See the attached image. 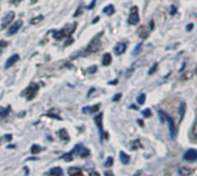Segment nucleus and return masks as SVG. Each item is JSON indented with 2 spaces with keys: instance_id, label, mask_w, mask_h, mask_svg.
Instances as JSON below:
<instances>
[{
  "instance_id": "nucleus-1",
  "label": "nucleus",
  "mask_w": 197,
  "mask_h": 176,
  "mask_svg": "<svg viewBox=\"0 0 197 176\" xmlns=\"http://www.w3.org/2000/svg\"><path fill=\"white\" fill-rule=\"evenodd\" d=\"M102 35V34H100ZM99 35V36H100ZM99 36L98 37H96L95 39L91 40V43L88 45L87 47V53H94V52H97V51L100 50V47H102V41L99 40Z\"/></svg>"
},
{
  "instance_id": "nucleus-2",
  "label": "nucleus",
  "mask_w": 197,
  "mask_h": 176,
  "mask_svg": "<svg viewBox=\"0 0 197 176\" xmlns=\"http://www.w3.org/2000/svg\"><path fill=\"white\" fill-rule=\"evenodd\" d=\"M128 22L129 24L132 25H135L137 24L139 22V15H138V8L135 6L130 9V15H129V19H128Z\"/></svg>"
},
{
  "instance_id": "nucleus-3",
  "label": "nucleus",
  "mask_w": 197,
  "mask_h": 176,
  "mask_svg": "<svg viewBox=\"0 0 197 176\" xmlns=\"http://www.w3.org/2000/svg\"><path fill=\"white\" fill-rule=\"evenodd\" d=\"M164 119L168 122V128H169V132H171L172 138H175V137H177V127H175V124H174V122H173V119L172 117H169L166 113H164Z\"/></svg>"
},
{
  "instance_id": "nucleus-4",
  "label": "nucleus",
  "mask_w": 197,
  "mask_h": 176,
  "mask_svg": "<svg viewBox=\"0 0 197 176\" xmlns=\"http://www.w3.org/2000/svg\"><path fill=\"white\" fill-rule=\"evenodd\" d=\"M39 90V86L37 85V84H31V85L25 90V95H27V99L28 100H32L36 95H37V92Z\"/></svg>"
},
{
  "instance_id": "nucleus-5",
  "label": "nucleus",
  "mask_w": 197,
  "mask_h": 176,
  "mask_svg": "<svg viewBox=\"0 0 197 176\" xmlns=\"http://www.w3.org/2000/svg\"><path fill=\"white\" fill-rule=\"evenodd\" d=\"M73 151L74 152H77L79 153V156H81V158H87V156H90V150L89 149H87V147H84V146L82 145H76L73 149Z\"/></svg>"
},
{
  "instance_id": "nucleus-6",
  "label": "nucleus",
  "mask_w": 197,
  "mask_h": 176,
  "mask_svg": "<svg viewBox=\"0 0 197 176\" xmlns=\"http://www.w3.org/2000/svg\"><path fill=\"white\" fill-rule=\"evenodd\" d=\"M183 159L187 161H196L197 160V151L195 149H189L187 152H184Z\"/></svg>"
},
{
  "instance_id": "nucleus-7",
  "label": "nucleus",
  "mask_w": 197,
  "mask_h": 176,
  "mask_svg": "<svg viewBox=\"0 0 197 176\" xmlns=\"http://www.w3.org/2000/svg\"><path fill=\"white\" fill-rule=\"evenodd\" d=\"M23 24V22L22 21H17V22H15L13 24L9 27V29L7 31V36H13L15 35L16 32H19V30L21 29V27Z\"/></svg>"
},
{
  "instance_id": "nucleus-8",
  "label": "nucleus",
  "mask_w": 197,
  "mask_h": 176,
  "mask_svg": "<svg viewBox=\"0 0 197 176\" xmlns=\"http://www.w3.org/2000/svg\"><path fill=\"white\" fill-rule=\"evenodd\" d=\"M126 48H127L126 43H123V41H119L118 44L114 46V53H115L117 56H121V54H123V53L126 52Z\"/></svg>"
},
{
  "instance_id": "nucleus-9",
  "label": "nucleus",
  "mask_w": 197,
  "mask_h": 176,
  "mask_svg": "<svg viewBox=\"0 0 197 176\" xmlns=\"http://www.w3.org/2000/svg\"><path fill=\"white\" fill-rule=\"evenodd\" d=\"M14 16H15V14L13 13V12H9L8 14H6L5 17L2 19V24H1V28H2V29H4V28H6V27H7V25H8L10 22H12V21L14 20Z\"/></svg>"
},
{
  "instance_id": "nucleus-10",
  "label": "nucleus",
  "mask_w": 197,
  "mask_h": 176,
  "mask_svg": "<svg viewBox=\"0 0 197 176\" xmlns=\"http://www.w3.org/2000/svg\"><path fill=\"white\" fill-rule=\"evenodd\" d=\"M20 60V56H17V54H14V56H12L8 59V60L6 61V65H5V67L6 68H9V67H12L13 65H15L17 61Z\"/></svg>"
},
{
  "instance_id": "nucleus-11",
  "label": "nucleus",
  "mask_w": 197,
  "mask_h": 176,
  "mask_svg": "<svg viewBox=\"0 0 197 176\" xmlns=\"http://www.w3.org/2000/svg\"><path fill=\"white\" fill-rule=\"evenodd\" d=\"M95 122L98 127L99 131H100V135H103L105 132H103V114H98V115L95 117Z\"/></svg>"
},
{
  "instance_id": "nucleus-12",
  "label": "nucleus",
  "mask_w": 197,
  "mask_h": 176,
  "mask_svg": "<svg viewBox=\"0 0 197 176\" xmlns=\"http://www.w3.org/2000/svg\"><path fill=\"white\" fill-rule=\"evenodd\" d=\"M68 174L70 176H83V173L79 167H70L68 169Z\"/></svg>"
},
{
  "instance_id": "nucleus-13",
  "label": "nucleus",
  "mask_w": 197,
  "mask_h": 176,
  "mask_svg": "<svg viewBox=\"0 0 197 176\" xmlns=\"http://www.w3.org/2000/svg\"><path fill=\"white\" fill-rule=\"evenodd\" d=\"M49 174L51 176H62L64 175V171H62V169L60 167H53V168L50 169Z\"/></svg>"
},
{
  "instance_id": "nucleus-14",
  "label": "nucleus",
  "mask_w": 197,
  "mask_h": 176,
  "mask_svg": "<svg viewBox=\"0 0 197 176\" xmlns=\"http://www.w3.org/2000/svg\"><path fill=\"white\" fill-rule=\"evenodd\" d=\"M192 173H194V171L190 169V168H188V167H180L179 168V174L181 176H189L191 175Z\"/></svg>"
},
{
  "instance_id": "nucleus-15",
  "label": "nucleus",
  "mask_w": 197,
  "mask_h": 176,
  "mask_svg": "<svg viewBox=\"0 0 197 176\" xmlns=\"http://www.w3.org/2000/svg\"><path fill=\"white\" fill-rule=\"evenodd\" d=\"M99 110V105H95L94 107H84L82 112L83 113H90V114H92V113H96V112H98Z\"/></svg>"
},
{
  "instance_id": "nucleus-16",
  "label": "nucleus",
  "mask_w": 197,
  "mask_h": 176,
  "mask_svg": "<svg viewBox=\"0 0 197 176\" xmlns=\"http://www.w3.org/2000/svg\"><path fill=\"white\" fill-rule=\"evenodd\" d=\"M53 36H54L55 39H62L65 37H67V32H66L65 29H62V30L55 31L54 34H53Z\"/></svg>"
},
{
  "instance_id": "nucleus-17",
  "label": "nucleus",
  "mask_w": 197,
  "mask_h": 176,
  "mask_svg": "<svg viewBox=\"0 0 197 176\" xmlns=\"http://www.w3.org/2000/svg\"><path fill=\"white\" fill-rule=\"evenodd\" d=\"M111 62H112V56H111V54L110 53H105L103 56V61H102L103 66H110Z\"/></svg>"
},
{
  "instance_id": "nucleus-18",
  "label": "nucleus",
  "mask_w": 197,
  "mask_h": 176,
  "mask_svg": "<svg viewBox=\"0 0 197 176\" xmlns=\"http://www.w3.org/2000/svg\"><path fill=\"white\" fill-rule=\"evenodd\" d=\"M58 134H59V137L61 138V139H62V141H66V142L69 141L68 132H67V130H66V129H60Z\"/></svg>"
},
{
  "instance_id": "nucleus-19",
  "label": "nucleus",
  "mask_w": 197,
  "mask_h": 176,
  "mask_svg": "<svg viewBox=\"0 0 197 176\" xmlns=\"http://www.w3.org/2000/svg\"><path fill=\"white\" fill-rule=\"evenodd\" d=\"M114 10H115L114 9V6L109 5L103 9V13L104 14H106V15H112V14H114Z\"/></svg>"
},
{
  "instance_id": "nucleus-20",
  "label": "nucleus",
  "mask_w": 197,
  "mask_h": 176,
  "mask_svg": "<svg viewBox=\"0 0 197 176\" xmlns=\"http://www.w3.org/2000/svg\"><path fill=\"white\" fill-rule=\"evenodd\" d=\"M120 160H121V162L122 163H125V165H127L129 162V160H130V158H129L128 154H126L125 152H120Z\"/></svg>"
},
{
  "instance_id": "nucleus-21",
  "label": "nucleus",
  "mask_w": 197,
  "mask_h": 176,
  "mask_svg": "<svg viewBox=\"0 0 197 176\" xmlns=\"http://www.w3.org/2000/svg\"><path fill=\"white\" fill-rule=\"evenodd\" d=\"M138 35H139V37H141V38L145 39V38H148L149 32L145 30V28H144V27H142V28H139V30H138Z\"/></svg>"
},
{
  "instance_id": "nucleus-22",
  "label": "nucleus",
  "mask_w": 197,
  "mask_h": 176,
  "mask_svg": "<svg viewBox=\"0 0 197 176\" xmlns=\"http://www.w3.org/2000/svg\"><path fill=\"white\" fill-rule=\"evenodd\" d=\"M73 153H74V151H70V152H68V153H65V154L61 156V158H62L65 161H67V162H69V161H73Z\"/></svg>"
},
{
  "instance_id": "nucleus-23",
  "label": "nucleus",
  "mask_w": 197,
  "mask_h": 176,
  "mask_svg": "<svg viewBox=\"0 0 197 176\" xmlns=\"http://www.w3.org/2000/svg\"><path fill=\"white\" fill-rule=\"evenodd\" d=\"M10 112V107L9 106H7L6 108L4 107H0V116L1 117H5L6 115H8V113Z\"/></svg>"
},
{
  "instance_id": "nucleus-24",
  "label": "nucleus",
  "mask_w": 197,
  "mask_h": 176,
  "mask_svg": "<svg viewBox=\"0 0 197 176\" xmlns=\"http://www.w3.org/2000/svg\"><path fill=\"white\" fill-rule=\"evenodd\" d=\"M42 151V147L39 145H37V144H34V145L31 146V149H30V152L32 153V154H37V153H39Z\"/></svg>"
},
{
  "instance_id": "nucleus-25",
  "label": "nucleus",
  "mask_w": 197,
  "mask_h": 176,
  "mask_svg": "<svg viewBox=\"0 0 197 176\" xmlns=\"http://www.w3.org/2000/svg\"><path fill=\"white\" fill-rule=\"evenodd\" d=\"M192 135L197 136V111H196V117H195V122H194V126H192Z\"/></svg>"
},
{
  "instance_id": "nucleus-26",
  "label": "nucleus",
  "mask_w": 197,
  "mask_h": 176,
  "mask_svg": "<svg viewBox=\"0 0 197 176\" xmlns=\"http://www.w3.org/2000/svg\"><path fill=\"white\" fill-rule=\"evenodd\" d=\"M43 20H44V16L39 15L38 17H35V19L31 20V24H37V23H39L40 21H43Z\"/></svg>"
},
{
  "instance_id": "nucleus-27",
  "label": "nucleus",
  "mask_w": 197,
  "mask_h": 176,
  "mask_svg": "<svg viewBox=\"0 0 197 176\" xmlns=\"http://www.w3.org/2000/svg\"><path fill=\"white\" fill-rule=\"evenodd\" d=\"M137 101L139 105H143V104L145 102V95H144V93H143V95H139L137 98Z\"/></svg>"
},
{
  "instance_id": "nucleus-28",
  "label": "nucleus",
  "mask_w": 197,
  "mask_h": 176,
  "mask_svg": "<svg viewBox=\"0 0 197 176\" xmlns=\"http://www.w3.org/2000/svg\"><path fill=\"white\" fill-rule=\"evenodd\" d=\"M112 165H113V158H112V156H109V158L106 159L105 166H106V167H111Z\"/></svg>"
},
{
  "instance_id": "nucleus-29",
  "label": "nucleus",
  "mask_w": 197,
  "mask_h": 176,
  "mask_svg": "<svg viewBox=\"0 0 197 176\" xmlns=\"http://www.w3.org/2000/svg\"><path fill=\"white\" fill-rule=\"evenodd\" d=\"M184 111H186V104L182 102L181 104V111H180V120H182L183 114H184Z\"/></svg>"
},
{
  "instance_id": "nucleus-30",
  "label": "nucleus",
  "mask_w": 197,
  "mask_h": 176,
  "mask_svg": "<svg viewBox=\"0 0 197 176\" xmlns=\"http://www.w3.org/2000/svg\"><path fill=\"white\" fill-rule=\"evenodd\" d=\"M141 47H142V43H139L137 46H136V48H135V51H134V56H137L138 53H139V51H141Z\"/></svg>"
},
{
  "instance_id": "nucleus-31",
  "label": "nucleus",
  "mask_w": 197,
  "mask_h": 176,
  "mask_svg": "<svg viewBox=\"0 0 197 176\" xmlns=\"http://www.w3.org/2000/svg\"><path fill=\"white\" fill-rule=\"evenodd\" d=\"M143 116H144V117H150V116H151V111H150L149 108L144 110V111H143Z\"/></svg>"
},
{
  "instance_id": "nucleus-32",
  "label": "nucleus",
  "mask_w": 197,
  "mask_h": 176,
  "mask_svg": "<svg viewBox=\"0 0 197 176\" xmlns=\"http://www.w3.org/2000/svg\"><path fill=\"white\" fill-rule=\"evenodd\" d=\"M157 67H158V63L156 62V63H153V67H151V69L149 70V74L151 75V74H153L154 71H156V69H157Z\"/></svg>"
},
{
  "instance_id": "nucleus-33",
  "label": "nucleus",
  "mask_w": 197,
  "mask_h": 176,
  "mask_svg": "<svg viewBox=\"0 0 197 176\" xmlns=\"http://www.w3.org/2000/svg\"><path fill=\"white\" fill-rule=\"evenodd\" d=\"M6 46H7V41L1 40V41H0V50H1V48H4V47H6Z\"/></svg>"
},
{
  "instance_id": "nucleus-34",
  "label": "nucleus",
  "mask_w": 197,
  "mask_h": 176,
  "mask_svg": "<svg viewBox=\"0 0 197 176\" xmlns=\"http://www.w3.org/2000/svg\"><path fill=\"white\" fill-rule=\"evenodd\" d=\"M120 98H121V95H120V93H118V95H115V96H114L113 101H118L119 99H120Z\"/></svg>"
},
{
  "instance_id": "nucleus-35",
  "label": "nucleus",
  "mask_w": 197,
  "mask_h": 176,
  "mask_svg": "<svg viewBox=\"0 0 197 176\" xmlns=\"http://www.w3.org/2000/svg\"><path fill=\"white\" fill-rule=\"evenodd\" d=\"M96 70H97V67H96V66L91 67V68H89V73H95Z\"/></svg>"
},
{
  "instance_id": "nucleus-36",
  "label": "nucleus",
  "mask_w": 197,
  "mask_h": 176,
  "mask_svg": "<svg viewBox=\"0 0 197 176\" xmlns=\"http://www.w3.org/2000/svg\"><path fill=\"white\" fill-rule=\"evenodd\" d=\"M105 176H114V175H113V173H112V171H105Z\"/></svg>"
},
{
  "instance_id": "nucleus-37",
  "label": "nucleus",
  "mask_w": 197,
  "mask_h": 176,
  "mask_svg": "<svg viewBox=\"0 0 197 176\" xmlns=\"http://www.w3.org/2000/svg\"><path fill=\"white\" fill-rule=\"evenodd\" d=\"M175 12H177V8H175V6H172V9H171V14L174 15L175 14Z\"/></svg>"
},
{
  "instance_id": "nucleus-38",
  "label": "nucleus",
  "mask_w": 197,
  "mask_h": 176,
  "mask_svg": "<svg viewBox=\"0 0 197 176\" xmlns=\"http://www.w3.org/2000/svg\"><path fill=\"white\" fill-rule=\"evenodd\" d=\"M95 2H96V0H92V2H91V4H90V6H89V7H88L89 9H91V8H94V7H95Z\"/></svg>"
},
{
  "instance_id": "nucleus-39",
  "label": "nucleus",
  "mask_w": 197,
  "mask_h": 176,
  "mask_svg": "<svg viewBox=\"0 0 197 176\" xmlns=\"http://www.w3.org/2000/svg\"><path fill=\"white\" fill-rule=\"evenodd\" d=\"M90 176H100V175H99L97 171H91L90 173Z\"/></svg>"
},
{
  "instance_id": "nucleus-40",
  "label": "nucleus",
  "mask_w": 197,
  "mask_h": 176,
  "mask_svg": "<svg viewBox=\"0 0 197 176\" xmlns=\"http://www.w3.org/2000/svg\"><path fill=\"white\" fill-rule=\"evenodd\" d=\"M153 23H154V22H153V21H150V28H151V29H154V24H153Z\"/></svg>"
},
{
  "instance_id": "nucleus-41",
  "label": "nucleus",
  "mask_w": 197,
  "mask_h": 176,
  "mask_svg": "<svg viewBox=\"0 0 197 176\" xmlns=\"http://www.w3.org/2000/svg\"><path fill=\"white\" fill-rule=\"evenodd\" d=\"M5 138L7 141H10V139H12V135H7V136H5Z\"/></svg>"
},
{
  "instance_id": "nucleus-42",
  "label": "nucleus",
  "mask_w": 197,
  "mask_h": 176,
  "mask_svg": "<svg viewBox=\"0 0 197 176\" xmlns=\"http://www.w3.org/2000/svg\"><path fill=\"white\" fill-rule=\"evenodd\" d=\"M192 29V24H189V25H187V30L189 31V30H191Z\"/></svg>"
},
{
  "instance_id": "nucleus-43",
  "label": "nucleus",
  "mask_w": 197,
  "mask_h": 176,
  "mask_svg": "<svg viewBox=\"0 0 197 176\" xmlns=\"http://www.w3.org/2000/svg\"><path fill=\"white\" fill-rule=\"evenodd\" d=\"M98 20H99V17H96V19L94 20V22H92V23H96V22H97Z\"/></svg>"
},
{
  "instance_id": "nucleus-44",
  "label": "nucleus",
  "mask_w": 197,
  "mask_h": 176,
  "mask_svg": "<svg viewBox=\"0 0 197 176\" xmlns=\"http://www.w3.org/2000/svg\"><path fill=\"white\" fill-rule=\"evenodd\" d=\"M36 1H37V0H31V2H32V4H34V2H36Z\"/></svg>"
},
{
  "instance_id": "nucleus-45",
  "label": "nucleus",
  "mask_w": 197,
  "mask_h": 176,
  "mask_svg": "<svg viewBox=\"0 0 197 176\" xmlns=\"http://www.w3.org/2000/svg\"><path fill=\"white\" fill-rule=\"evenodd\" d=\"M196 76H197V65H196Z\"/></svg>"
}]
</instances>
